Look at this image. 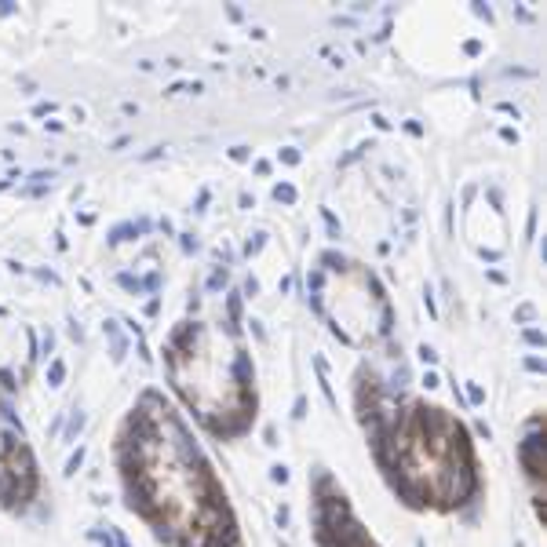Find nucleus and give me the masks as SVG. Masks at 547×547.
<instances>
[{"instance_id":"nucleus-1","label":"nucleus","mask_w":547,"mask_h":547,"mask_svg":"<svg viewBox=\"0 0 547 547\" xmlns=\"http://www.w3.org/2000/svg\"><path fill=\"white\" fill-rule=\"evenodd\" d=\"M165 362L175 391L215 431H223V420H248L252 387L241 347L230 339L227 329L208 325V321H186L172 332Z\"/></svg>"}]
</instances>
